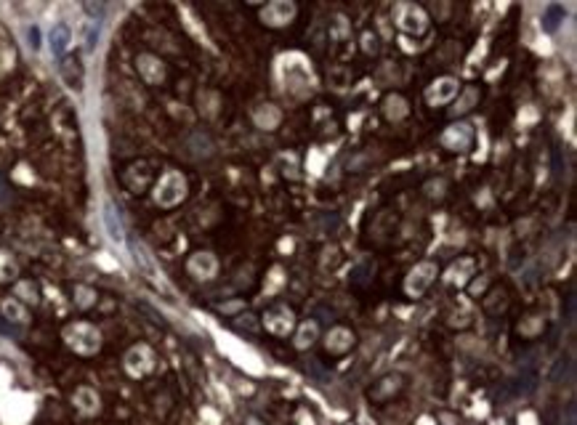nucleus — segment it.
<instances>
[{
	"label": "nucleus",
	"instance_id": "1",
	"mask_svg": "<svg viewBox=\"0 0 577 425\" xmlns=\"http://www.w3.org/2000/svg\"><path fill=\"white\" fill-rule=\"evenodd\" d=\"M64 340L70 348H75L78 354L91 356L102 348V333L88 322H72L64 327Z\"/></svg>",
	"mask_w": 577,
	"mask_h": 425
},
{
	"label": "nucleus",
	"instance_id": "2",
	"mask_svg": "<svg viewBox=\"0 0 577 425\" xmlns=\"http://www.w3.org/2000/svg\"><path fill=\"white\" fill-rule=\"evenodd\" d=\"M186 197V178L179 171H168L154 186V203L160 208H173Z\"/></svg>",
	"mask_w": 577,
	"mask_h": 425
},
{
	"label": "nucleus",
	"instance_id": "3",
	"mask_svg": "<svg viewBox=\"0 0 577 425\" xmlns=\"http://www.w3.org/2000/svg\"><path fill=\"white\" fill-rule=\"evenodd\" d=\"M434 279H436V264H431V261L418 264L415 269L410 271V276H407V282H405L407 295H413V298L423 295L425 290L434 284Z\"/></svg>",
	"mask_w": 577,
	"mask_h": 425
},
{
	"label": "nucleus",
	"instance_id": "4",
	"mask_svg": "<svg viewBox=\"0 0 577 425\" xmlns=\"http://www.w3.org/2000/svg\"><path fill=\"white\" fill-rule=\"evenodd\" d=\"M399 16H396V24L402 27L405 32H415V35H423L428 30V16L420 6H413V3H402L399 6Z\"/></svg>",
	"mask_w": 577,
	"mask_h": 425
},
{
	"label": "nucleus",
	"instance_id": "5",
	"mask_svg": "<svg viewBox=\"0 0 577 425\" xmlns=\"http://www.w3.org/2000/svg\"><path fill=\"white\" fill-rule=\"evenodd\" d=\"M263 327L272 335H277V338H285V335L295 327L293 311H290L287 306H274V308H269L266 316H263Z\"/></svg>",
	"mask_w": 577,
	"mask_h": 425
},
{
	"label": "nucleus",
	"instance_id": "6",
	"mask_svg": "<svg viewBox=\"0 0 577 425\" xmlns=\"http://www.w3.org/2000/svg\"><path fill=\"white\" fill-rule=\"evenodd\" d=\"M154 367V354L147 345H133L131 351L125 354V370L131 377H144L147 372H152Z\"/></svg>",
	"mask_w": 577,
	"mask_h": 425
},
{
	"label": "nucleus",
	"instance_id": "7",
	"mask_svg": "<svg viewBox=\"0 0 577 425\" xmlns=\"http://www.w3.org/2000/svg\"><path fill=\"white\" fill-rule=\"evenodd\" d=\"M295 3H287V0H277V3H269L266 9L261 11V21L269 24V27H285L295 19Z\"/></svg>",
	"mask_w": 577,
	"mask_h": 425
},
{
	"label": "nucleus",
	"instance_id": "8",
	"mask_svg": "<svg viewBox=\"0 0 577 425\" xmlns=\"http://www.w3.org/2000/svg\"><path fill=\"white\" fill-rule=\"evenodd\" d=\"M59 70H61V77H64V82L70 85L72 91H80L83 82H85V67H83L80 53H70V56H64Z\"/></svg>",
	"mask_w": 577,
	"mask_h": 425
},
{
	"label": "nucleus",
	"instance_id": "9",
	"mask_svg": "<svg viewBox=\"0 0 577 425\" xmlns=\"http://www.w3.org/2000/svg\"><path fill=\"white\" fill-rule=\"evenodd\" d=\"M474 141V133H471V125H450L445 133H442V144H445L450 152H466L468 146Z\"/></svg>",
	"mask_w": 577,
	"mask_h": 425
},
{
	"label": "nucleus",
	"instance_id": "10",
	"mask_svg": "<svg viewBox=\"0 0 577 425\" xmlns=\"http://www.w3.org/2000/svg\"><path fill=\"white\" fill-rule=\"evenodd\" d=\"M136 70L144 77V82H149V85H160L165 80V64L154 53H142L136 59Z\"/></svg>",
	"mask_w": 577,
	"mask_h": 425
},
{
	"label": "nucleus",
	"instance_id": "11",
	"mask_svg": "<svg viewBox=\"0 0 577 425\" xmlns=\"http://www.w3.org/2000/svg\"><path fill=\"white\" fill-rule=\"evenodd\" d=\"M186 271L192 274L194 279L208 282V279H213L216 271H218V261L213 258V253H194L192 258H189V264H186Z\"/></svg>",
	"mask_w": 577,
	"mask_h": 425
},
{
	"label": "nucleus",
	"instance_id": "12",
	"mask_svg": "<svg viewBox=\"0 0 577 425\" xmlns=\"http://www.w3.org/2000/svg\"><path fill=\"white\" fill-rule=\"evenodd\" d=\"M457 93H460V88H457V80L455 77H442L439 82H434V88H428L425 91V99H428V104H447L452 102Z\"/></svg>",
	"mask_w": 577,
	"mask_h": 425
},
{
	"label": "nucleus",
	"instance_id": "13",
	"mask_svg": "<svg viewBox=\"0 0 577 425\" xmlns=\"http://www.w3.org/2000/svg\"><path fill=\"white\" fill-rule=\"evenodd\" d=\"M351 345H354V333L346 330V327H333L324 338V348L330 354H346Z\"/></svg>",
	"mask_w": 577,
	"mask_h": 425
},
{
	"label": "nucleus",
	"instance_id": "14",
	"mask_svg": "<svg viewBox=\"0 0 577 425\" xmlns=\"http://www.w3.org/2000/svg\"><path fill=\"white\" fill-rule=\"evenodd\" d=\"M72 402H75V407L80 409L83 415H96L99 412V396H96V391L93 388H78L75 391V396H72Z\"/></svg>",
	"mask_w": 577,
	"mask_h": 425
},
{
	"label": "nucleus",
	"instance_id": "15",
	"mask_svg": "<svg viewBox=\"0 0 577 425\" xmlns=\"http://www.w3.org/2000/svg\"><path fill=\"white\" fill-rule=\"evenodd\" d=\"M396 391H402V375H386L383 380L370 391V396L378 399V402H388Z\"/></svg>",
	"mask_w": 577,
	"mask_h": 425
},
{
	"label": "nucleus",
	"instance_id": "16",
	"mask_svg": "<svg viewBox=\"0 0 577 425\" xmlns=\"http://www.w3.org/2000/svg\"><path fill=\"white\" fill-rule=\"evenodd\" d=\"M48 43H51L53 56H64V53H67V48H70V43H72V30L67 27V24H56V27L51 30V38H48Z\"/></svg>",
	"mask_w": 577,
	"mask_h": 425
},
{
	"label": "nucleus",
	"instance_id": "17",
	"mask_svg": "<svg viewBox=\"0 0 577 425\" xmlns=\"http://www.w3.org/2000/svg\"><path fill=\"white\" fill-rule=\"evenodd\" d=\"M407 112H410V107H407V102L402 99V96H386V102H383V114L388 117V120H394V122H399V120H405L407 117Z\"/></svg>",
	"mask_w": 577,
	"mask_h": 425
},
{
	"label": "nucleus",
	"instance_id": "18",
	"mask_svg": "<svg viewBox=\"0 0 577 425\" xmlns=\"http://www.w3.org/2000/svg\"><path fill=\"white\" fill-rule=\"evenodd\" d=\"M104 226H107V232H110V237L115 240V242H122V240H125V237H122L120 215H117V210H115V205L112 203L104 205Z\"/></svg>",
	"mask_w": 577,
	"mask_h": 425
},
{
	"label": "nucleus",
	"instance_id": "19",
	"mask_svg": "<svg viewBox=\"0 0 577 425\" xmlns=\"http://www.w3.org/2000/svg\"><path fill=\"white\" fill-rule=\"evenodd\" d=\"M0 311H3V316H6L9 322H16V324H24L30 319V316H27V308H24L16 298H6L3 306H0Z\"/></svg>",
	"mask_w": 577,
	"mask_h": 425
},
{
	"label": "nucleus",
	"instance_id": "20",
	"mask_svg": "<svg viewBox=\"0 0 577 425\" xmlns=\"http://www.w3.org/2000/svg\"><path fill=\"white\" fill-rule=\"evenodd\" d=\"M463 271H474V261L471 258H460V264H455L450 271H447V282L450 284H466V276Z\"/></svg>",
	"mask_w": 577,
	"mask_h": 425
},
{
	"label": "nucleus",
	"instance_id": "21",
	"mask_svg": "<svg viewBox=\"0 0 577 425\" xmlns=\"http://www.w3.org/2000/svg\"><path fill=\"white\" fill-rule=\"evenodd\" d=\"M16 271H19V266L11 258V253L0 250V282H11L16 276Z\"/></svg>",
	"mask_w": 577,
	"mask_h": 425
},
{
	"label": "nucleus",
	"instance_id": "22",
	"mask_svg": "<svg viewBox=\"0 0 577 425\" xmlns=\"http://www.w3.org/2000/svg\"><path fill=\"white\" fill-rule=\"evenodd\" d=\"M314 340H317V324L314 322L301 324V330L295 335V345H298V348H309Z\"/></svg>",
	"mask_w": 577,
	"mask_h": 425
},
{
	"label": "nucleus",
	"instance_id": "23",
	"mask_svg": "<svg viewBox=\"0 0 577 425\" xmlns=\"http://www.w3.org/2000/svg\"><path fill=\"white\" fill-rule=\"evenodd\" d=\"M255 122L261 125L263 131H272L274 125L280 122V112L274 109L272 104H266V112H255Z\"/></svg>",
	"mask_w": 577,
	"mask_h": 425
},
{
	"label": "nucleus",
	"instance_id": "24",
	"mask_svg": "<svg viewBox=\"0 0 577 425\" xmlns=\"http://www.w3.org/2000/svg\"><path fill=\"white\" fill-rule=\"evenodd\" d=\"M476 99H479V91H476V88H466L463 93H457V102L452 109H455L457 114H463V112H468L471 107H474Z\"/></svg>",
	"mask_w": 577,
	"mask_h": 425
},
{
	"label": "nucleus",
	"instance_id": "25",
	"mask_svg": "<svg viewBox=\"0 0 577 425\" xmlns=\"http://www.w3.org/2000/svg\"><path fill=\"white\" fill-rule=\"evenodd\" d=\"M75 293H78V306H83V308H85V306L93 303V290H88V287H78Z\"/></svg>",
	"mask_w": 577,
	"mask_h": 425
},
{
	"label": "nucleus",
	"instance_id": "26",
	"mask_svg": "<svg viewBox=\"0 0 577 425\" xmlns=\"http://www.w3.org/2000/svg\"><path fill=\"white\" fill-rule=\"evenodd\" d=\"M245 425H263V423L258 420V417H248V420H245Z\"/></svg>",
	"mask_w": 577,
	"mask_h": 425
}]
</instances>
